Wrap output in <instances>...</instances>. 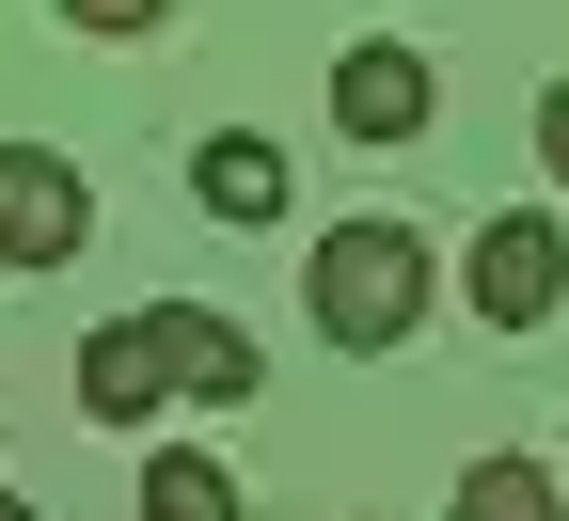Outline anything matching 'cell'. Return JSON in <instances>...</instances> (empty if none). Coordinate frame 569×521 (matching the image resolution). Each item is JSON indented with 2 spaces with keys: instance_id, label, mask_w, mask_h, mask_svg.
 <instances>
[{
  "instance_id": "obj_1",
  "label": "cell",
  "mask_w": 569,
  "mask_h": 521,
  "mask_svg": "<svg viewBox=\"0 0 569 521\" xmlns=\"http://www.w3.org/2000/svg\"><path fill=\"white\" fill-rule=\"evenodd\" d=\"M301 301H317V332H332L348 363H380V348L427 332V301H443V253H427L411 221H332V238L301 253Z\"/></svg>"
},
{
  "instance_id": "obj_2",
  "label": "cell",
  "mask_w": 569,
  "mask_h": 521,
  "mask_svg": "<svg viewBox=\"0 0 569 521\" xmlns=\"http://www.w3.org/2000/svg\"><path fill=\"white\" fill-rule=\"evenodd\" d=\"M459 301H475L490 332H553V301H569V221H553V206H490L475 253H459Z\"/></svg>"
},
{
  "instance_id": "obj_3",
  "label": "cell",
  "mask_w": 569,
  "mask_h": 521,
  "mask_svg": "<svg viewBox=\"0 0 569 521\" xmlns=\"http://www.w3.org/2000/svg\"><path fill=\"white\" fill-rule=\"evenodd\" d=\"M96 238V190L63 142H0V269H80Z\"/></svg>"
},
{
  "instance_id": "obj_4",
  "label": "cell",
  "mask_w": 569,
  "mask_h": 521,
  "mask_svg": "<svg viewBox=\"0 0 569 521\" xmlns=\"http://www.w3.org/2000/svg\"><path fill=\"white\" fill-rule=\"evenodd\" d=\"M427 111H443V80H427V48L411 32H365V48H332V127L348 142H427Z\"/></svg>"
},
{
  "instance_id": "obj_5",
  "label": "cell",
  "mask_w": 569,
  "mask_h": 521,
  "mask_svg": "<svg viewBox=\"0 0 569 521\" xmlns=\"http://www.w3.org/2000/svg\"><path fill=\"white\" fill-rule=\"evenodd\" d=\"M80 411H96V427H159V411H174V348H159V301H142V317H96V332H80Z\"/></svg>"
},
{
  "instance_id": "obj_6",
  "label": "cell",
  "mask_w": 569,
  "mask_h": 521,
  "mask_svg": "<svg viewBox=\"0 0 569 521\" xmlns=\"http://www.w3.org/2000/svg\"><path fill=\"white\" fill-rule=\"evenodd\" d=\"M159 348H174V395H190V411H253V380H269L253 332L206 317V301H159Z\"/></svg>"
},
{
  "instance_id": "obj_7",
  "label": "cell",
  "mask_w": 569,
  "mask_h": 521,
  "mask_svg": "<svg viewBox=\"0 0 569 521\" xmlns=\"http://www.w3.org/2000/svg\"><path fill=\"white\" fill-rule=\"evenodd\" d=\"M190 206L206 221H284V142L269 127H206L190 142Z\"/></svg>"
},
{
  "instance_id": "obj_8",
  "label": "cell",
  "mask_w": 569,
  "mask_h": 521,
  "mask_svg": "<svg viewBox=\"0 0 569 521\" xmlns=\"http://www.w3.org/2000/svg\"><path fill=\"white\" fill-rule=\"evenodd\" d=\"M142 521H238V459L159 442V459H142Z\"/></svg>"
},
{
  "instance_id": "obj_9",
  "label": "cell",
  "mask_w": 569,
  "mask_h": 521,
  "mask_svg": "<svg viewBox=\"0 0 569 521\" xmlns=\"http://www.w3.org/2000/svg\"><path fill=\"white\" fill-rule=\"evenodd\" d=\"M443 521H569V490H553V459H475Z\"/></svg>"
},
{
  "instance_id": "obj_10",
  "label": "cell",
  "mask_w": 569,
  "mask_h": 521,
  "mask_svg": "<svg viewBox=\"0 0 569 521\" xmlns=\"http://www.w3.org/2000/svg\"><path fill=\"white\" fill-rule=\"evenodd\" d=\"M538 174L569 190V80H538Z\"/></svg>"
},
{
  "instance_id": "obj_11",
  "label": "cell",
  "mask_w": 569,
  "mask_h": 521,
  "mask_svg": "<svg viewBox=\"0 0 569 521\" xmlns=\"http://www.w3.org/2000/svg\"><path fill=\"white\" fill-rule=\"evenodd\" d=\"M0 521H32V490H0Z\"/></svg>"
},
{
  "instance_id": "obj_12",
  "label": "cell",
  "mask_w": 569,
  "mask_h": 521,
  "mask_svg": "<svg viewBox=\"0 0 569 521\" xmlns=\"http://www.w3.org/2000/svg\"><path fill=\"white\" fill-rule=\"evenodd\" d=\"M553 490H569V459H553Z\"/></svg>"
}]
</instances>
